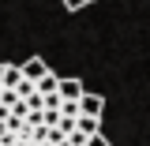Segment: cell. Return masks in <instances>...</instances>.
<instances>
[{
    "label": "cell",
    "instance_id": "obj_1",
    "mask_svg": "<svg viewBox=\"0 0 150 146\" xmlns=\"http://www.w3.org/2000/svg\"><path fill=\"white\" fill-rule=\"evenodd\" d=\"M75 105H79V112H86V116H101V109H105V97H101V94H90V90H83Z\"/></svg>",
    "mask_w": 150,
    "mask_h": 146
},
{
    "label": "cell",
    "instance_id": "obj_2",
    "mask_svg": "<svg viewBox=\"0 0 150 146\" xmlns=\"http://www.w3.org/2000/svg\"><path fill=\"white\" fill-rule=\"evenodd\" d=\"M86 90L79 79H56V94H60V101H79V94Z\"/></svg>",
    "mask_w": 150,
    "mask_h": 146
},
{
    "label": "cell",
    "instance_id": "obj_3",
    "mask_svg": "<svg viewBox=\"0 0 150 146\" xmlns=\"http://www.w3.org/2000/svg\"><path fill=\"white\" fill-rule=\"evenodd\" d=\"M19 71H23V79L34 83V79H41V75L49 71V64H45L41 56H26V64H19Z\"/></svg>",
    "mask_w": 150,
    "mask_h": 146
},
{
    "label": "cell",
    "instance_id": "obj_4",
    "mask_svg": "<svg viewBox=\"0 0 150 146\" xmlns=\"http://www.w3.org/2000/svg\"><path fill=\"white\" fill-rule=\"evenodd\" d=\"M75 131L86 135V139L98 135V131H101V116H86V112H79V116H75Z\"/></svg>",
    "mask_w": 150,
    "mask_h": 146
},
{
    "label": "cell",
    "instance_id": "obj_5",
    "mask_svg": "<svg viewBox=\"0 0 150 146\" xmlns=\"http://www.w3.org/2000/svg\"><path fill=\"white\" fill-rule=\"evenodd\" d=\"M34 90H38V94H53V90H56V75L45 71L41 79H34Z\"/></svg>",
    "mask_w": 150,
    "mask_h": 146
},
{
    "label": "cell",
    "instance_id": "obj_6",
    "mask_svg": "<svg viewBox=\"0 0 150 146\" xmlns=\"http://www.w3.org/2000/svg\"><path fill=\"white\" fill-rule=\"evenodd\" d=\"M83 146H109V139H105V135L98 131V135H90V139H86V142H83Z\"/></svg>",
    "mask_w": 150,
    "mask_h": 146
},
{
    "label": "cell",
    "instance_id": "obj_7",
    "mask_svg": "<svg viewBox=\"0 0 150 146\" xmlns=\"http://www.w3.org/2000/svg\"><path fill=\"white\" fill-rule=\"evenodd\" d=\"M60 4H64L68 11H79V8H86V0H60Z\"/></svg>",
    "mask_w": 150,
    "mask_h": 146
},
{
    "label": "cell",
    "instance_id": "obj_8",
    "mask_svg": "<svg viewBox=\"0 0 150 146\" xmlns=\"http://www.w3.org/2000/svg\"><path fill=\"white\" fill-rule=\"evenodd\" d=\"M0 71H4V60H0Z\"/></svg>",
    "mask_w": 150,
    "mask_h": 146
}]
</instances>
